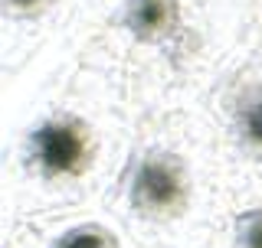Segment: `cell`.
<instances>
[{"label":"cell","instance_id":"277c9868","mask_svg":"<svg viewBox=\"0 0 262 248\" xmlns=\"http://www.w3.org/2000/svg\"><path fill=\"white\" fill-rule=\"evenodd\" d=\"M207 108L229 167L262 177V39L213 88Z\"/></svg>","mask_w":262,"mask_h":248},{"label":"cell","instance_id":"5b68a950","mask_svg":"<svg viewBox=\"0 0 262 248\" xmlns=\"http://www.w3.org/2000/svg\"><path fill=\"white\" fill-rule=\"evenodd\" d=\"M89 13L92 0H0L7 65L27 59V53H33L59 30L89 23Z\"/></svg>","mask_w":262,"mask_h":248},{"label":"cell","instance_id":"8992f818","mask_svg":"<svg viewBox=\"0 0 262 248\" xmlns=\"http://www.w3.org/2000/svg\"><path fill=\"white\" fill-rule=\"evenodd\" d=\"M43 248H125V235L112 219L95 216V212H79L49 229Z\"/></svg>","mask_w":262,"mask_h":248},{"label":"cell","instance_id":"6da1fadb","mask_svg":"<svg viewBox=\"0 0 262 248\" xmlns=\"http://www.w3.org/2000/svg\"><path fill=\"white\" fill-rule=\"evenodd\" d=\"M131 157L112 62H85L62 95L27 108L10 128V183L23 203H76L118 183Z\"/></svg>","mask_w":262,"mask_h":248},{"label":"cell","instance_id":"3957f363","mask_svg":"<svg viewBox=\"0 0 262 248\" xmlns=\"http://www.w3.org/2000/svg\"><path fill=\"white\" fill-rule=\"evenodd\" d=\"M200 0H92L89 27L115 69L170 76L184 53Z\"/></svg>","mask_w":262,"mask_h":248},{"label":"cell","instance_id":"ba28073f","mask_svg":"<svg viewBox=\"0 0 262 248\" xmlns=\"http://www.w3.org/2000/svg\"><path fill=\"white\" fill-rule=\"evenodd\" d=\"M256 7H259V16H262V0H256Z\"/></svg>","mask_w":262,"mask_h":248},{"label":"cell","instance_id":"7a4b0ae2","mask_svg":"<svg viewBox=\"0 0 262 248\" xmlns=\"http://www.w3.org/2000/svg\"><path fill=\"white\" fill-rule=\"evenodd\" d=\"M203 137L190 124H151L138 134L112 189L115 209L144 232H170L200 216L210 189Z\"/></svg>","mask_w":262,"mask_h":248},{"label":"cell","instance_id":"52a82bcc","mask_svg":"<svg viewBox=\"0 0 262 248\" xmlns=\"http://www.w3.org/2000/svg\"><path fill=\"white\" fill-rule=\"evenodd\" d=\"M226 232L233 248H262V196L239 200L229 209Z\"/></svg>","mask_w":262,"mask_h":248}]
</instances>
